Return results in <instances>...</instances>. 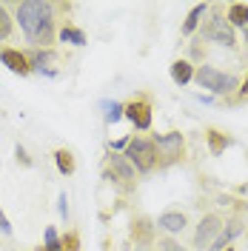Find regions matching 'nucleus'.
<instances>
[{"instance_id": "obj_1", "label": "nucleus", "mask_w": 248, "mask_h": 251, "mask_svg": "<svg viewBox=\"0 0 248 251\" xmlns=\"http://www.w3.org/2000/svg\"><path fill=\"white\" fill-rule=\"evenodd\" d=\"M17 23L31 46L49 49L54 40V3H46V0L17 3Z\"/></svg>"}, {"instance_id": "obj_2", "label": "nucleus", "mask_w": 248, "mask_h": 251, "mask_svg": "<svg viewBox=\"0 0 248 251\" xmlns=\"http://www.w3.org/2000/svg\"><path fill=\"white\" fill-rule=\"evenodd\" d=\"M154 149H157V166L169 169L174 163H180L186 157V137L180 131H166V134H154Z\"/></svg>"}, {"instance_id": "obj_3", "label": "nucleus", "mask_w": 248, "mask_h": 251, "mask_svg": "<svg viewBox=\"0 0 248 251\" xmlns=\"http://www.w3.org/2000/svg\"><path fill=\"white\" fill-rule=\"evenodd\" d=\"M125 160H128L137 172L149 174L157 166L154 140H149V137H134V140H128L125 143Z\"/></svg>"}, {"instance_id": "obj_4", "label": "nucleus", "mask_w": 248, "mask_h": 251, "mask_svg": "<svg viewBox=\"0 0 248 251\" xmlns=\"http://www.w3.org/2000/svg\"><path fill=\"white\" fill-rule=\"evenodd\" d=\"M194 80L200 83V89H208L211 94H231L237 89V77L234 75H225L214 66H200L194 72Z\"/></svg>"}, {"instance_id": "obj_5", "label": "nucleus", "mask_w": 248, "mask_h": 251, "mask_svg": "<svg viewBox=\"0 0 248 251\" xmlns=\"http://www.w3.org/2000/svg\"><path fill=\"white\" fill-rule=\"evenodd\" d=\"M223 228H225V223H223V217L220 214H205V217L200 220V226H197V234H194V249L200 251H211V246L220 240V234H223Z\"/></svg>"}, {"instance_id": "obj_6", "label": "nucleus", "mask_w": 248, "mask_h": 251, "mask_svg": "<svg viewBox=\"0 0 248 251\" xmlns=\"http://www.w3.org/2000/svg\"><path fill=\"white\" fill-rule=\"evenodd\" d=\"M202 37L214 40V43H220V46H225V49L237 46V37H234V29H231V23H228V17L217 15V12L208 17V23L202 26Z\"/></svg>"}, {"instance_id": "obj_7", "label": "nucleus", "mask_w": 248, "mask_h": 251, "mask_svg": "<svg viewBox=\"0 0 248 251\" xmlns=\"http://www.w3.org/2000/svg\"><path fill=\"white\" fill-rule=\"evenodd\" d=\"M125 117H128V120L134 123V128H140V131L151 128V100H149L146 94L131 97V100L125 103Z\"/></svg>"}, {"instance_id": "obj_8", "label": "nucleus", "mask_w": 248, "mask_h": 251, "mask_svg": "<svg viewBox=\"0 0 248 251\" xmlns=\"http://www.w3.org/2000/svg\"><path fill=\"white\" fill-rule=\"evenodd\" d=\"M106 174H109L111 180H117L120 186H134L137 183V177H134V166L125 160V154H109L106 157Z\"/></svg>"}, {"instance_id": "obj_9", "label": "nucleus", "mask_w": 248, "mask_h": 251, "mask_svg": "<svg viewBox=\"0 0 248 251\" xmlns=\"http://www.w3.org/2000/svg\"><path fill=\"white\" fill-rule=\"evenodd\" d=\"M0 60H3V66H6L9 72H15V75H20V77L31 75L29 54L20 51V49H0Z\"/></svg>"}, {"instance_id": "obj_10", "label": "nucleus", "mask_w": 248, "mask_h": 251, "mask_svg": "<svg viewBox=\"0 0 248 251\" xmlns=\"http://www.w3.org/2000/svg\"><path fill=\"white\" fill-rule=\"evenodd\" d=\"M157 226L166 228L169 234H180V231L186 228V214H183V211H163V214L157 217Z\"/></svg>"}, {"instance_id": "obj_11", "label": "nucleus", "mask_w": 248, "mask_h": 251, "mask_svg": "<svg viewBox=\"0 0 248 251\" xmlns=\"http://www.w3.org/2000/svg\"><path fill=\"white\" fill-rule=\"evenodd\" d=\"M205 140H208V151L214 157L223 154V151L231 146V137H228L225 131H220V128H205Z\"/></svg>"}, {"instance_id": "obj_12", "label": "nucleus", "mask_w": 248, "mask_h": 251, "mask_svg": "<svg viewBox=\"0 0 248 251\" xmlns=\"http://www.w3.org/2000/svg\"><path fill=\"white\" fill-rule=\"evenodd\" d=\"M29 63H31V72H51L54 51H51V49H37V51H29Z\"/></svg>"}, {"instance_id": "obj_13", "label": "nucleus", "mask_w": 248, "mask_h": 251, "mask_svg": "<svg viewBox=\"0 0 248 251\" xmlns=\"http://www.w3.org/2000/svg\"><path fill=\"white\" fill-rule=\"evenodd\" d=\"M194 72H197V69H194L188 60H174L171 63V80L180 83V86L191 83V80H194Z\"/></svg>"}, {"instance_id": "obj_14", "label": "nucleus", "mask_w": 248, "mask_h": 251, "mask_svg": "<svg viewBox=\"0 0 248 251\" xmlns=\"http://www.w3.org/2000/svg\"><path fill=\"white\" fill-rule=\"evenodd\" d=\"M205 12H208V6H205V3H197V6H194V9H191V12H188V17H186V23H183V34H194V29H197V26H200V20L202 17H205Z\"/></svg>"}, {"instance_id": "obj_15", "label": "nucleus", "mask_w": 248, "mask_h": 251, "mask_svg": "<svg viewBox=\"0 0 248 251\" xmlns=\"http://www.w3.org/2000/svg\"><path fill=\"white\" fill-rule=\"evenodd\" d=\"M228 23L248 29V3H231L228 6Z\"/></svg>"}, {"instance_id": "obj_16", "label": "nucleus", "mask_w": 248, "mask_h": 251, "mask_svg": "<svg viewBox=\"0 0 248 251\" xmlns=\"http://www.w3.org/2000/svg\"><path fill=\"white\" fill-rule=\"evenodd\" d=\"M54 163H57V169H60L63 174H74V169H77L74 154H72L69 149H57V151H54Z\"/></svg>"}, {"instance_id": "obj_17", "label": "nucleus", "mask_w": 248, "mask_h": 251, "mask_svg": "<svg viewBox=\"0 0 248 251\" xmlns=\"http://www.w3.org/2000/svg\"><path fill=\"white\" fill-rule=\"evenodd\" d=\"M60 40L72 43V46H86V31L74 29V26H63L60 29Z\"/></svg>"}, {"instance_id": "obj_18", "label": "nucleus", "mask_w": 248, "mask_h": 251, "mask_svg": "<svg viewBox=\"0 0 248 251\" xmlns=\"http://www.w3.org/2000/svg\"><path fill=\"white\" fill-rule=\"evenodd\" d=\"M12 26H15V23H12V15H9V9L0 3V40H6V37L12 34Z\"/></svg>"}, {"instance_id": "obj_19", "label": "nucleus", "mask_w": 248, "mask_h": 251, "mask_svg": "<svg viewBox=\"0 0 248 251\" xmlns=\"http://www.w3.org/2000/svg\"><path fill=\"white\" fill-rule=\"evenodd\" d=\"M131 234H134V240H140V243H149V240H151V226H149V220L140 217Z\"/></svg>"}, {"instance_id": "obj_20", "label": "nucleus", "mask_w": 248, "mask_h": 251, "mask_svg": "<svg viewBox=\"0 0 248 251\" xmlns=\"http://www.w3.org/2000/svg\"><path fill=\"white\" fill-rule=\"evenodd\" d=\"M123 114H125V106H120V103H106V120L109 123H117Z\"/></svg>"}, {"instance_id": "obj_21", "label": "nucleus", "mask_w": 248, "mask_h": 251, "mask_svg": "<svg viewBox=\"0 0 248 251\" xmlns=\"http://www.w3.org/2000/svg\"><path fill=\"white\" fill-rule=\"evenodd\" d=\"M80 249V237L77 231H69V234L63 237V251H77Z\"/></svg>"}, {"instance_id": "obj_22", "label": "nucleus", "mask_w": 248, "mask_h": 251, "mask_svg": "<svg viewBox=\"0 0 248 251\" xmlns=\"http://www.w3.org/2000/svg\"><path fill=\"white\" fill-rule=\"evenodd\" d=\"M157 251H186L177 240H171V237H166V240H160L157 243Z\"/></svg>"}, {"instance_id": "obj_23", "label": "nucleus", "mask_w": 248, "mask_h": 251, "mask_svg": "<svg viewBox=\"0 0 248 251\" xmlns=\"http://www.w3.org/2000/svg\"><path fill=\"white\" fill-rule=\"evenodd\" d=\"M0 231H3V234H12V223L6 220V214H3V208H0Z\"/></svg>"}, {"instance_id": "obj_24", "label": "nucleus", "mask_w": 248, "mask_h": 251, "mask_svg": "<svg viewBox=\"0 0 248 251\" xmlns=\"http://www.w3.org/2000/svg\"><path fill=\"white\" fill-rule=\"evenodd\" d=\"M15 154H17V160H20L23 166H31V160L26 157V151H23V146H17V149H15Z\"/></svg>"}, {"instance_id": "obj_25", "label": "nucleus", "mask_w": 248, "mask_h": 251, "mask_svg": "<svg viewBox=\"0 0 248 251\" xmlns=\"http://www.w3.org/2000/svg\"><path fill=\"white\" fill-rule=\"evenodd\" d=\"M237 100H248V77L243 80V86H240V92H237Z\"/></svg>"}, {"instance_id": "obj_26", "label": "nucleus", "mask_w": 248, "mask_h": 251, "mask_svg": "<svg viewBox=\"0 0 248 251\" xmlns=\"http://www.w3.org/2000/svg\"><path fill=\"white\" fill-rule=\"evenodd\" d=\"M60 214H63V217L69 214V205H66V194H60Z\"/></svg>"}, {"instance_id": "obj_27", "label": "nucleus", "mask_w": 248, "mask_h": 251, "mask_svg": "<svg viewBox=\"0 0 248 251\" xmlns=\"http://www.w3.org/2000/svg\"><path fill=\"white\" fill-rule=\"evenodd\" d=\"M246 46H248V29H246Z\"/></svg>"}, {"instance_id": "obj_28", "label": "nucleus", "mask_w": 248, "mask_h": 251, "mask_svg": "<svg viewBox=\"0 0 248 251\" xmlns=\"http://www.w3.org/2000/svg\"><path fill=\"white\" fill-rule=\"evenodd\" d=\"M225 251H234V249H231V246H228V249H225Z\"/></svg>"}, {"instance_id": "obj_29", "label": "nucleus", "mask_w": 248, "mask_h": 251, "mask_svg": "<svg viewBox=\"0 0 248 251\" xmlns=\"http://www.w3.org/2000/svg\"><path fill=\"white\" fill-rule=\"evenodd\" d=\"M143 251H146V249H143Z\"/></svg>"}]
</instances>
